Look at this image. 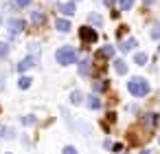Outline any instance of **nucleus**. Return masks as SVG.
<instances>
[{
	"instance_id": "c85d7f7f",
	"label": "nucleus",
	"mask_w": 160,
	"mask_h": 154,
	"mask_svg": "<svg viewBox=\"0 0 160 154\" xmlns=\"http://www.w3.org/2000/svg\"><path fill=\"white\" fill-rule=\"evenodd\" d=\"M103 3H105V7H112V5H114V0H103Z\"/></svg>"
},
{
	"instance_id": "a878e982",
	"label": "nucleus",
	"mask_w": 160,
	"mask_h": 154,
	"mask_svg": "<svg viewBox=\"0 0 160 154\" xmlns=\"http://www.w3.org/2000/svg\"><path fill=\"white\" fill-rule=\"evenodd\" d=\"M22 123H27V125H29V123H38V119H35V117H24Z\"/></svg>"
},
{
	"instance_id": "f704fd0d",
	"label": "nucleus",
	"mask_w": 160,
	"mask_h": 154,
	"mask_svg": "<svg viewBox=\"0 0 160 154\" xmlns=\"http://www.w3.org/2000/svg\"><path fill=\"white\" fill-rule=\"evenodd\" d=\"M7 154H11V152H7Z\"/></svg>"
},
{
	"instance_id": "c756f323",
	"label": "nucleus",
	"mask_w": 160,
	"mask_h": 154,
	"mask_svg": "<svg viewBox=\"0 0 160 154\" xmlns=\"http://www.w3.org/2000/svg\"><path fill=\"white\" fill-rule=\"evenodd\" d=\"M151 3H153V0H145V5H151Z\"/></svg>"
},
{
	"instance_id": "39448f33",
	"label": "nucleus",
	"mask_w": 160,
	"mask_h": 154,
	"mask_svg": "<svg viewBox=\"0 0 160 154\" xmlns=\"http://www.w3.org/2000/svg\"><path fill=\"white\" fill-rule=\"evenodd\" d=\"M22 29H24V20H9V31H11V35H18Z\"/></svg>"
},
{
	"instance_id": "7c9ffc66",
	"label": "nucleus",
	"mask_w": 160,
	"mask_h": 154,
	"mask_svg": "<svg viewBox=\"0 0 160 154\" xmlns=\"http://www.w3.org/2000/svg\"><path fill=\"white\" fill-rule=\"evenodd\" d=\"M140 154H149V150H142V152H140Z\"/></svg>"
},
{
	"instance_id": "2eb2a0df",
	"label": "nucleus",
	"mask_w": 160,
	"mask_h": 154,
	"mask_svg": "<svg viewBox=\"0 0 160 154\" xmlns=\"http://www.w3.org/2000/svg\"><path fill=\"white\" fill-rule=\"evenodd\" d=\"M112 55H114V46H110V44L99 51V57H112Z\"/></svg>"
},
{
	"instance_id": "cd10ccee",
	"label": "nucleus",
	"mask_w": 160,
	"mask_h": 154,
	"mask_svg": "<svg viewBox=\"0 0 160 154\" xmlns=\"http://www.w3.org/2000/svg\"><path fill=\"white\" fill-rule=\"evenodd\" d=\"M112 150H114V152H121V150H123V145H121V143H114V145H112Z\"/></svg>"
},
{
	"instance_id": "b1692460",
	"label": "nucleus",
	"mask_w": 160,
	"mask_h": 154,
	"mask_svg": "<svg viewBox=\"0 0 160 154\" xmlns=\"http://www.w3.org/2000/svg\"><path fill=\"white\" fill-rule=\"evenodd\" d=\"M62 154H77V147H72V145H66Z\"/></svg>"
},
{
	"instance_id": "20e7f679",
	"label": "nucleus",
	"mask_w": 160,
	"mask_h": 154,
	"mask_svg": "<svg viewBox=\"0 0 160 154\" xmlns=\"http://www.w3.org/2000/svg\"><path fill=\"white\" fill-rule=\"evenodd\" d=\"M33 66H35V57H33V55H29V57H24V60L18 64V71H20V73H24V71H29V68H33Z\"/></svg>"
},
{
	"instance_id": "6e6552de",
	"label": "nucleus",
	"mask_w": 160,
	"mask_h": 154,
	"mask_svg": "<svg viewBox=\"0 0 160 154\" xmlns=\"http://www.w3.org/2000/svg\"><path fill=\"white\" fill-rule=\"evenodd\" d=\"M134 46H136V40H134V38H127V40H123V42L118 44V49H121L123 53H127V51H132Z\"/></svg>"
},
{
	"instance_id": "423d86ee",
	"label": "nucleus",
	"mask_w": 160,
	"mask_h": 154,
	"mask_svg": "<svg viewBox=\"0 0 160 154\" xmlns=\"http://www.w3.org/2000/svg\"><path fill=\"white\" fill-rule=\"evenodd\" d=\"M31 22H33V24H38V27H42V24L46 22L44 11H33V13H31Z\"/></svg>"
},
{
	"instance_id": "ddd939ff",
	"label": "nucleus",
	"mask_w": 160,
	"mask_h": 154,
	"mask_svg": "<svg viewBox=\"0 0 160 154\" xmlns=\"http://www.w3.org/2000/svg\"><path fill=\"white\" fill-rule=\"evenodd\" d=\"M92 88H94V93H103V90L108 88V79H97V82L92 84Z\"/></svg>"
},
{
	"instance_id": "4468645a",
	"label": "nucleus",
	"mask_w": 160,
	"mask_h": 154,
	"mask_svg": "<svg viewBox=\"0 0 160 154\" xmlns=\"http://www.w3.org/2000/svg\"><path fill=\"white\" fill-rule=\"evenodd\" d=\"M81 101H83V95H81L79 90H72V93H70V104H72V106H79Z\"/></svg>"
},
{
	"instance_id": "4be33fe9",
	"label": "nucleus",
	"mask_w": 160,
	"mask_h": 154,
	"mask_svg": "<svg viewBox=\"0 0 160 154\" xmlns=\"http://www.w3.org/2000/svg\"><path fill=\"white\" fill-rule=\"evenodd\" d=\"M9 55V44L7 42H0V60Z\"/></svg>"
},
{
	"instance_id": "412c9836",
	"label": "nucleus",
	"mask_w": 160,
	"mask_h": 154,
	"mask_svg": "<svg viewBox=\"0 0 160 154\" xmlns=\"http://www.w3.org/2000/svg\"><path fill=\"white\" fill-rule=\"evenodd\" d=\"M18 86H20L22 90H27V88L31 86V77H20V79H18Z\"/></svg>"
},
{
	"instance_id": "0eeeda50",
	"label": "nucleus",
	"mask_w": 160,
	"mask_h": 154,
	"mask_svg": "<svg viewBox=\"0 0 160 154\" xmlns=\"http://www.w3.org/2000/svg\"><path fill=\"white\" fill-rule=\"evenodd\" d=\"M55 29L62 31V33H68V31H70V22H68L66 18H59V20H55Z\"/></svg>"
},
{
	"instance_id": "5701e85b",
	"label": "nucleus",
	"mask_w": 160,
	"mask_h": 154,
	"mask_svg": "<svg viewBox=\"0 0 160 154\" xmlns=\"http://www.w3.org/2000/svg\"><path fill=\"white\" fill-rule=\"evenodd\" d=\"M151 38H153V40H160V22H156V24L151 27Z\"/></svg>"
},
{
	"instance_id": "dca6fc26",
	"label": "nucleus",
	"mask_w": 160,
	"mask_h": 154,
	"mask_svg": "<svg viewBox=\"0 0 160 154\" xmlns=\"http://www.w3.org/2000/svg\"><path fill=\"white\" fill-rule=\"evenodd\" d=\"M147 60H149V57H147V53H136V55H134V62H136L138 66H145V64H147Z\"/></svg>"
},
{
	"instance_id": "f03ea898",
	"label": "nucleus",
	"mask_w": 160,
	"mask_h": 154,
	"mask_svg": "<svg viewBox=\"0 0 160 154\" xmlns=\"http://www.w3.org/2000/svg\"><path fill=\"white\" fill-rule=\"evenodd\" d=\"M55 60H57V64H62V66L75 64V60H77V51H75L72 46H62V49H57Z\"/></svg>"
},
{
	"instance_id": "393cba45",
	"label": "nucleus",
	"mask_w": 160,
	"mask_h": 154,
	"mask_svg": "<svg viewBox=\"0 0 160 154\" xmlns=\"http://www.w3.org/2000/svg\"><path fill=\"white\" fill-rule=\"evenodd\" d=\"M31 3H33V0H16V5H18V7H29Z\"/></svg>"
},
{
	"instance_id": "aec40b11",
	"label": "nucleus",
	"mask_w": 160,
	"mask_h": 154,
	"mask_svg": "<svg viewBox=\"0 0 160 154\" xmlns=\"http://www.w3.org/2000/svg\"><path fill=\"white\" fill-rule=\"evenodd\" d=\"M88 20H90L94 27H101V24H103V18H101L99 13H90V16H88Z\"/></svg>"
},
{
	"instance_id": "473e14b6",
	"label": "nucleus",
	"mask_w": 160,
	"mask_h": 154,
	"mask_svg": "<svg viewBox=\"0 0 160 154\" xmlns=\"http://www.w3.org/2000/svg\"><path fill=\"white\" fill-rule=\"evenodd\" d=\"M158 143H160V139H158Z\"/></svg>"
},
{
	"instance_id": "a211bd4d",
	"label": "nucleus",
	"mask_w": 160,
	"mask_h": 154,
	"mask_svg": "<svg viewBox=\"0 0 160 154\" xmlns=\"http://www.w3.org/2000/svg\"><path fill=\"white\" fill-rule=\"evenodd\" d=\"M156 121H158V119H156V114H151V112H147V114L142 117V123H147L149 128H153V125H156Z\"/></svg>"
},
{
	"instance_id": "bb28decb",
	"label": "nucleus",
	"mask_w": 160,
	"mask_h": 154,
	"mask_svg": "<svg viewBox=\"0 0 160 154\" xmlns=\"http://www.w3.org/2000/svg\"><path fill=\"white\" fill-rule=\"evenodd\" d=\"M5 88V75H2V71H0V90Z\"/></svg>"
},
{
	"instance_id": "72a5a7b5",
	"label": "nucleus",
	"mask_w": 160,
	"mask_h": 154,
	"mask_svg": "<svg viewBox=\"0 0 160 154\" xmlns=\"http://www.w3.org/2000/svg\"><path fill=\"white\" fill-rule=\"evenodd\" d=\"M121 154H125V152H121Z\"/></svg>"
},
{
	"instance_id": "f3484780",
	"label": "nucleus",
	"mask_w": 160,
	"mask_h": 154,
	"mask_svg": "<svg viewBox=\"0 0 160 154\" xmlns=\"http://www.w3.org/2000/svg\"><path fill=\"white\" fill-rule=\"evenodd\" d=\"M79 75H90V60H83L79 64Z\"/></svg>"
},
{
	"instance_id": "1a4fd4ad",
	"label": "nucleus",
	"mask_w": 160,
	"mask_h": 154,
	"mask_svg": "<svg viewBox=\"0 0 160 154\" xmlns=\"http://www.w3.org/2000/svg\"><path fill=\"white\" fill-rule=\"evenodd\" d=\"M88 108H90V110H99V108H101L99 95H90V97H88Z\"/></svg>"
},
{
	"instance_id": "6ab92c4d",
	"label": "nucleus",
	"mask_w": 160,
	"mask_h": 154,
	"mask_svg": "<svg viewBox=\"0 0 160 154\" xmlns=\"http://www.w3.org/2000/svg\"><path fill=\"white\" fill-rule=\"evenodd\" d=\"M134 7V0H118V9L121 11H129Z\"/></svg>"
},
{
	"instance_id": "f8f14e48",
	"label": "nucleus",
	"mask_w": 160,
	"mask_h": 154,
	"mask_svg": "<svg viewBox=\"0 0 160 154\" xmlns=\"http://www.w3.org/2000/svg\"><path fill=\"white\" fill-rule=\"evenodd\" d=\"M114 71H116L118 75H125V73H127V64H125L123 60H114Z\"/></svg>"
},
{
	"instance_id": "7ed1b4c3",
	"label": "nucleus",
	"mask_w": 160,
	"mask_h": 154,
	"mask_svg": "<svg viewBox=\"0 0 160 154\" xmlns=\"http://www.w3.org/2000/svg\"><path fill=\"white\" fill-rule=\"evenodd\" d=\"M79 38H81V42H83V44H94V42L99 40L97 31H94V29H90V27H81V29H79Z\"/></svg>"
},
{
	"instance_id": "2f4dec72",
	"label": "nucleus",
	"mask_w": 160,
	"mask_h": 154,
	"mask_svg": "<svg viewBox=\"0 0 160 154\" xmlns=\"http://www.w3.org/2000/svg\"><path fill=\"white\" fill-rule=\"evenodd\" d=\"M158 53H160V46H158Z\"/></svg>"
},
{
	"instance_id": "9d476101",
	"label": "nucleus",
	"mask_w": 160,
	"mask_h": 154,
	"mask_svg": "<svg viewBox=\"0 0 160 154\" xmlns=\"http://www.w3.org/2000/svg\"><path fill=\"white\" fill-rule=\"evenodd\" d=\"M59 9H62L64 16H75V11H77V9H75V3H64Z\"/></svg>"
},
{
	"instance_id": "f257e3e1",
	"label": "nucleus",
	"mask_w": 160,
	"mask_h": 154,
	"mask_svg": "<svg viewBox=\"0 0 160 154\" xmlns=\"http://www.w3.org/2000/svg\"><path fill=\"white\" fill-rule=\"evenodd\" d=\"M127 90H129L134 97H145V95H149L151 86H149V82H147L145 77H132V79L127 82Z\"/></svg>"
},
{
	"instance_id": "9b49d317",
	"label": "nucleus",
	"mask_w": 160,
	"mask_h": 154,
	"mask_svg": "<svg viewBox=\"0 0 160 154\" xmlns=\"http://www.w3.org/2000/svg\"><path fill=\"white\" fill-rule=\"evenodd\" d=\"M0 136H2V139H13L16 132H13L9 125H2V123H0Z\"/></svg>"
}]
</instances>
